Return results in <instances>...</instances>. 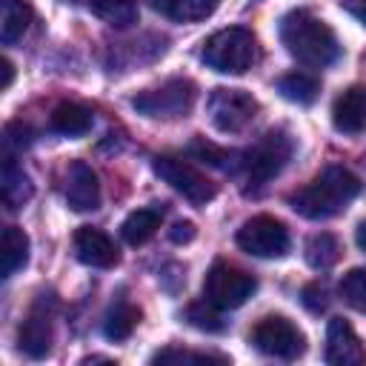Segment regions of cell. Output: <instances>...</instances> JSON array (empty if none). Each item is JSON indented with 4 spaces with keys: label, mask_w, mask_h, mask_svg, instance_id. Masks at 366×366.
<instances>
[{
    "label": "cell",
    "mask_w": 366,
    "mask_h": 366,
    "mask_svg": "<svg viewBox=\"0 0 366 366\" xmlns=\"http://www.w3.org/2000/svg\"><path fill=\"white\" fill-rule=\"evenodd\" d=\"M257 289V280L237 269V266H229L223 260H217L209 272H206V280H203V297L217 306V309H237L243 306L252 292Z\"/></svg>",
    "instance_id": "cell-6"
},
{
    "label": "cell",
    "mask_w": 366,
    "mask_h": 366,
    "mask_svg": "<svg viewBox=\"0 0 366 366\" xmlns=\"http://www.w3.org/2000/svg\"><path fill=\"white\" fill-rule=\"evenodd\" d=\"M249 340L257 352H263L269 357H280V360H295L306 349L303 332L283 315H266L263 320H257Z\"/></svg>",
    "instance_id": "cell-7"
},
{
    "label": "cell",
    "mask_w": 366,
    "mask_h": 366,
    "mask_svg": "<svg viewBox=\"0 0 366 366\" xmlns=\"http://www.w3.org/2000/svg\"><path fill=\"white\" fill-rule=\"evenodd\" d=\"M152 363H226V357L206 352H186V349H163L152 357Z\"/></svg>",
    "instance_id": "cell-29"
},
{
    "label": "cell",
    "mask_w": 366,
    "mask_h": 366,
    "mask_svg": "<svg viewBox=\"0 0 366 366\" xmlns=\"http://www.w3.org/2000/svg\"><path fill=\"white\" fill-rule=\"evenodd\" d=\"M66 203L74 212H94L100 206V183L89 163L74 160L66 172Z\"/></svg>",
    "instance_id": "cell-14"
},
{
    "label": "cell",
    "mask_w": 366,
    "mask_h": 366,
    "mask_svg": "<svg viewBox=\"0 0 366 366\" xmlns=\"http://www.w3.org/2000/svg\"><path fill=\"white\" fill-rule=\"evenodd\" d=\"M74 254L80 263H86L92 269H112L120 260L114 240L94 226H80L74 232Z\"/></svg>",
    "instance_id": "cell-13"
},
{
    "label": "cell",
    "mask_w": 366,
    "mask_h": 366,
    "mask_svg": "<svg viewBox=\"0 0 366 366\" xmlns=\"http://www.w3.org/2000/svg\"><path fill=\"white\" fill-rule=\"evenodd\" d=\"M51 340H54V300L51 297L46 300V295H40L17 329V346L26 357L40 360L51 352Z\"/></svg>",
    "instance_id": "cell-11"
},
{
    "label": "cell",
    "mask_w": 366,
    "mask_h": 366,
    "mask_svg": "<svg viewBox=\"0 0 366 366\" xmlns=\"http://www.w3.org/2000/svg\"><path fill=\"white\" fill-rule=\"evenodd\" d=\"M0 69H3V83H0V89L6 92V89L11 86V80H14V63H11L9 57H3V60H0Z\"/></svg>",
    "instance_id": "cell-33"
},
{
    "label": "cell",
    "mask_w": 366,
    "mask_h": 366,
    "mask_svg": "<svg viewBox=\"0 0 366 366\" xmlns=\"http://www.w3.org/2000/svg\"><path fill=\"white\" fill-rule=\"evenodd\" d=\"M0 189H3V203H6V209H11V212L23 209V206L31 200V194H34V183H31V177L17 166L14 157H3Z\"/></svg>",
    "instance_id": "cell-17"
},
{
    "label": "cell",
    "mask_w": 366,
    "mask_h": 366,
    "mask_svg": "<svg viewBox=\"0 0 366 366\" xmlns=\"http://www.w3.org/2000/svg\"><path fill=\"white\" fill-rule=\"evenodd\" d=\"M137 323H140V309L134 303H129V300H117L103 317V335L109 340L120 343L134 332Z\"/></svg>",
    "instance_id": "cell-21"
},
{
    "label": "cell",
    "mask_w": 366,
    "mask_h": 366,
    "mask_svg": "<svg viewBox=\"0 0 366 366\" xmlns=\"http://www.w3.org/2000/svg\"><path fill=\"white\" fill-rule=\"evenodd\" d=\"M89 6L100 20H106L114 29H126L137 23V14H140L134 0H92Z\"/></svg>",
    "instance_id": "cell-24"
},
{
    "label": "cell",
    "mask_w": 366,
    "mask_h": 366,
    "mask_svg": "<svg viewBox=\"0 0 366 366\" xmlns=\"http://www.w3.org/2000/svg\"><path fill=\"white\" fill-rule=\"evenodd\" d=\"M217 312H220V309L212 306V303L203 297L200 303H192V306L186 309V320H189L194 329H203V332H223L226 323H223V317H220Z\"/></svg>",
    "instance_id": "cell-28"
},
{
    "label": "cell",
    "mask_w": 366,
    "mask_h": 366,
    "mask_svg": "<svg viewBox=\"0 0 366 366\" xmlns=\"http://www.w3.org/2000/svg\"><path fill=\"white\" fill-rule=\"evenodd\" d=\"M280 43L286 51L309 66V69H326L340 57V43L335 31L309 9H292L280 17Z\"/></svg>",
    "instance_id": "cell-1"
},
{
    "label": "cell",
    "mask_w": 366,
    "mask_h": 366,
    "mask_svg": "<svg viewBox=\"0 0 366 366\" xmlns=\"http://www.w3.org/2000/svg\"><path fill=\"white\" fill-rule=\"evenodd\" d=\"M194 100H197V86L186 77H172V80L132 97V106L146 117L174 120V117H186L192 112Z\"/></svg>",
    "instance_id": "cell-4"
},
{
    "label": "cell",
    "mask_w": 366,
    "mask_h": 366,
    "mask_svg": "<svg viewBox=\"0 0 366 366\" xmlns=\"http://www.w3.org/2000/svg\"><path fill=\"white\" fill-rule=\"evenodd\" d=\"M234 240L246 254H254V257H283L289 252V243H292L289 240V229L272 214L249 217L237 229Z\"/></svg>",
    "instance_id": "cell-10"
},
{
    "label": "cell",
    "mask_w": 366,
    "mask_h": 366,
    "mask_svg": "<svg viewBox=\"0 0 366 366\" xmlns=\"http://www.w3.org/2000/svg\"><path fill=\"white\" fill-rule=\"evenodd\" d=\"M169 240H172V243H189V240H194V223L177 220V223L169 229Z\"/></svg>",
    "instance_id": "cell-32"
},
{
    "label": "cell",
    "mask_w": 366,
    "mask_h": 366,
    "mask_svg": "<svg viewBox=\"0 0 366 366\" xmlns=\"http://www.w3.org/2000/svg\"><path fill=\"white\" fill-rule=\"evenodd\" d=\"M355 243H357V249L366 254V220L357 223V229H355Z\"/></svg>",
    "instance_id": "cell-34"
},
{
    "label": "cell",
    "mask_w": 366,
    "mask_h": 366,
    "mask_svg": "<svg viewBox=\"0 0 366 366\" xmlns=\"http://www.w3.org/2000/svg\"><path fill=\"white\" fill-rule=\"evenodd\" d=\"M220 0H166L163 11L177 23H197L217 11Z\"/></svg>",
    "instance_id": "cell-26"
},
{
    "label": "cell",
    "mask_w": 366,
    "mask_h": 366,
    "mask_svg": "<svg viewBox=\"0 0 366 366\" xmlns=\"http://www.w3.org/2000/svg\"><path fill=\"white\" fill-rule=\"evenodd\" d=\"M277 92L289 100V103H297V106H312L320 94V80L309 71H289L277 80Z\"/></svg>",
    "instance_id": "cell-20"
},
{
    "label": "cell",
    "mask_w": 366,
    "mask_h": 366,
    "mask_svg": "<svg viewBox=\"0 0 366 366\" xmlns=\"http://www.w3.org/2000/svg\"><path fill=\"white\" fill-rule=\"evenodd\" d=\"M163 214H166V206H163V203H152V206H146V209L132 212V214L123 220V226H120L123 240H126L129 246H143V243H149V240L157 234V229H160V223H163Z\"/></svg>",
    "instance_id": "cell-16"
},
{
    "label": "cell",
    "mask_w": 366,
    "mask_h": 366,
    "mask_svg": "<svg viewBox=\"0 0 366 366\" xmlns=\"http://www.w3.org/2000/svg\"><path fill=\"white\" fill-rule=\"evenodd\" d=\"M206 112H209V120L214 123L217 132H226V134H237L243 132L260 112V103L243 92V89H214L209 94V103H206Z\"/></svg>",
    "instance_id": "cell-8"
},
{
    "label": "cell",
    "mask_w": 366,
    "mask_h": 366,
    "mask_svg": "<svg viewBox=\"0 0 366 366\" xmlns=\"http://www.w3.org/2000/svg\"><path fill=\"white\" fill-rule=\"evenodd\" d=\"M300 300L309 312H323L329 306V297H326V289L320 283H306L303 292H300Z\"/></svg>",
    "instance_id": "cell-31"
},
{
    "label": "cell",
    "mask_w": 366,
    "mask_h": 366,
    "mask_svg": "<svg viewBox=\"0 0 366 366\" xmlns=\"http://www.w3.org/2000/svg\"><path fill=\"white\" fill-rule=\"evenodd\" d=\"M332 123L343 134H357L366 129V89L363 86H349L335 97Z\"/></svg>",
    "instance_id": "cell-15"
},
{
    "label": "cell",
    "mask_w": 366,
    "mask_h": 366,
    "mask_svg": "<svg viewBox=\"0 0 366 366\" xmlns=\"http://www.w3.org/2000/svg\"><path fill=\"white\" fill-rule=\"evenodd\" d=\"M360 194V180L343 166H326L312 183L292 194V209L309 220H329L340 214Z\"/></svg>",
    "instance_id": "cell-2"
},
{
    "label": "cell",
    "mask_w": 366,
    "mask_h": 366,
    "mask_svg": "<svg viewBox=\"0 0 366 366\" xmlns=\"http://www.w3.org/2000/svg\"><path fill=\"white\" fill-rule=\"evenodd\" d=\"M292 137L280 129H272L266 132L246 154H243V163L240 169H246V180H249V189H260L266 186L274 174H280V169L289 163L292 157Z\"/></svg>",
    "instance_id": "cell-5"
},
{
    "label": "cell",
    "mask_w": 366,
    "mask_h": 366,
    "mask_svg": "<svg viewBox=\"0 0 366 366\" xmlns=\"http://www.w3.org/2000/svg\"><path fill=\"white\" fill-rule=\"evenodd\" d=\"M323 360L329 366H360V363H366V349H363V343L355 335L349 320H343V317L329 320Z\"/></svg>",
    "instance_id": "cell-12"
},
{
    "label": "cell",
    "mask_w": 366,
    "mask_h": 366,
    "mask_svg": "<svg viewBox=\"0 0 366 366\" xmlns=\"http://www.w3.org/2000/svg\"><path fill=\"white\" fill-rule=\"evenodd\" d=\"M31 143V132H29V126H23V123H9L6 126V132H3V157H14L11 152H20L23 146H29Z\"/></svg>",
    "instance_id": "cell-30"
},
{
    "label": "cell",
    "mask_w": 366,
    "mask_h": 366,
    "mask_svg": "<svg viewBox=\"0 0 366 366\" xmlns=\"http://www.w3.org/2000/svg\"><path fill=\"white\" fill-rule=\"evenodd\" d=\"M189 152H192L194 157H200L203 163L217 166V169H223V172H237L240 163H243V154H240V152H226V149H220V146H214V143H209V140H203V137L192 140Z\"/></svg>",
    "instance_id": "cell-25"
},
{
    "label": "cell",
    "mask_w": 366,
    "mask_h": 366,
    "mask_svg": "<svg viewBox=\"0 0 366 366\" xmlns=\"http://www.w3.org/2000/svg\"><path fill=\"white\" fill-rule=\"evenodd\" d=\"M203 63L220 74H243L260 60L257 37L243 26H229L214 31L200 51Z\"/></svg>",
    "instance_id": "cell-3"
},
{
    "label": "cell",
    "mask_w": 366,
    "mask_h": 366,
    "mask_svg": "<svg viewBox=\"0 0 366 366\" xmlns=\"http://www.w3.org/2000/svg\"><path fill=\"white\" fill-rule=\"evenodd\" d=\"M49 126H51L57 134L80 137V134H86V132L94 126V114H92V109L83 106V103H60V106L51 112Z\"/></svg>",
    "instance_id": "cell-19"
},
{
    "label": "cell",
    "mask_w": 366,
    "mask_h": 366,
    "mask_svg": "<svg viewBox=\"0 0 366 366\" xmlns=\"http://www.w3.org/2000/svg\"><path fill=\"white\" fill-rule=\"evenodd\" d=\"M152 169L160 180H166L174 192H180L194 206H206L217 194L214 183L203 172H197L189 160H180V157H172V154H157L152 160Z\"/></svg>",
    "instance_id": "cell-9"
},
{
    "label": "cell",
    "mask_w": 366,
    "mask_h": 366,
    "mask_svg": "<svg viewBox=\"0 0 366 366\" xmlns=\"http://www.w3.org/2000/svg\"><path fill=\"white\" fill-rule=\"evenodd\" d=\"M343 303L360 315H366V269H349L337 286Z\"/></svg>",
    "instance_id": "cell-27"
},
{
    "label": "cell",
    "mask_w": 366,
    "mask_h": 366,
    "mask_svg": "<svg viewBox=\"0 0 366 366\" xmlns=\"http://www.w3.org/2000/svg\"><path fill=\"white\" fill-rule=\"evenodd\" d=\"M337 257H340V243H337L335 234L317 232V234H312V237L306 240V263H309L312 269L326 272V269H332V266L337 263Z\"/></svg>",
    "instance_id": "cell-23"
},
{
    "label": "cell",
    "mask_w": 366,
    "mask_h": 366,
    "mask_svg": "<svg viewBox=\"0 0 366 366\" xmlns=\"http://www.w3.org/2000/svg\"><path fill=\"white\" fill-rule=\"evenodd\" d=\"M31 17L34 11L29 0H0V43L14 46L26 34Z\"/></svg>",
    "instance_id": "cell-18"
},
{
    "label": "cell",
    "mask_w": 366,
    "mask_h": 366,
    "mask_svg": "<svg viewBox=\"0 0 366 366\" xmlns=\"http://www.w3.org/2000/svg\"><path fill=\"white\" fill-rule=\"evenodd\" d=\"M360 17L366 20V0H360Z\"/></svg>",
    "instance_id": "cell-35"
},
{
    "label": "cell",
    "mask_w": 366,
    "mask_h": 366,
    "mask_svg": "<svg viewBox=\"0 0 366 366\" xmlns=\"http://www.w3.org/2000/svg\"><path fill=\"white\" fill-rule=\"evenodd\" d=\"M3 277H11L29 263V234L20 226H6L3 229Z\"/></svg>",
    "instance_id": "cell-22"
}]
</instances>
